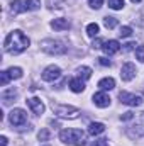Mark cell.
I'll list each match as a JSON object with an SVG mask.
<instances>
[{"mask_svg":"<svg viewBox=\"0 0 144 146\" xmlns=\"http://www.w3.org/2000/svg\"><path fill=\"white\" fill-rule=\"evenodd\" d=\"M29 44H31L29 37L26 36L22 31H19V29L12 31L3 41V48H5V51L9 54H20L24 49L29 48Z\"/></svg>","mask_w":144,"mask_h":146,"instance_id":"cell-1","label":"cell"},{"mask_svg":"<svg viewBox=\"0 0 144 146\" xmlns=\"http://www.w3.org/2000/svg\"><path fill=\"white\" fill-rule=\"evenodd\" d=\"M59 139L63 143H68L73 146H83L87 143L85 139V133L81 129H65L59 133Z\"/></svg>","mask_w":144,"mask_h":146,"instance_id":"cell-2","label":"cell"},{"mask_svg":"<svg viewBox=\"0 0 144 146\" xmlns=\"http://www.w3.org/2000/svg\"><path fill=\"white\" fill-rule=\"evenodd\" d=\"M41 49L49 53V54H63L66 53V46L61 42V41H54V39H46L41 42Z\"/></svg>","mask_w":144,"mask_h":146,"instance_id":"cell-3","label":"cell"},{"mask_svg":"<svg viewBox=\"0 0 144 146\" xmlns=\"http://www.w3.org/2000/svg\"><path fill=\"white\" fill-rule=\"evenodd\" d=\"M119 99H120L122 104L131 106V107H137V106L143 104V99H141L139 95H136V94H129V92H120V94H119Z\"/></svg>","mask_w":144,"mask_h":146,"instance_id":"cell-4","label":"cell"},{"mask_svg":"<svg viewBox=\"0 0 144 146\" xmlns=\"http://www.w3.org/2000/svg\"><path fill=\"white\" fill-rule=\"evenodd\" d=\"M54 112H56V115L65 117V119H75L80 114V110L76 109V107H71V106H58L54 109Z\"/></svg>","mask_w":144,"mask_h":146,"instance_id":"cell-5","label":"cell"},{"mask_svg":"<svg viewBox=\"0 0 144 146\" xmlns=\"http://www.w3.org/2000/svg\"><path fill=\"white\" fill-rule=\"evenodd\" d=\"M9 119L14 126H24L27 122V114L22 109H12L9 114Z\"/></svg>","mask_w":144,"mask_h":146,"instance_id":"cell-6","label":"cell"},{"mask_svg":"<svg viewBox=\"0 0 144 146\" xmlns=\"http://www.w3.org/2000/svg\"><path fill=\"white\" fill-rule=\"evenodd\" d=\"M59 76H61V70H59V66H56V65H51V66H48V68L42 72V80H44V82H56Z\"/></svg>","mask_w":144,"mask_h":146,"instance_id":"cell-7","label":"cell"},{"mask_svg":"<svg viewBox=\"0 0 144 146\" xmlns=\"http://www.w3.org/2000/svg\"><path fill=\"white\" fill-rule=\"evenodd\" d=\"M134 76H136V66H134V63H124L122 68H120V78L124 82H131Z\"/></svg>","mask_w":144,"mask_h":146,"instance_id":"cell-8","label":"cell"},{"mask_svg":"<svg viewBox=\"0 0 144 146\" xmlns=\"http://www.w3.org/2000/svg\"><path fill=\"white\" fill-rule=\"evenodd\" d=\"M93 104L97 106V107H108L110 106V97H108L107 94L102 90V92H97L95 95H93Z\"/></svg>","mask_w":144,"mask_h":146,"instance_id":"cell-9","label":"cell"},{"mask_svg":"<svg viewBox=\"0 0 144 146\" xmlns=\"http://www.w3.org/2000/svg\"><path fill=\"white\" fill-rule=\"evenodd\" d=\"M102 49H104V53H105V54H115V53L120 49V44H119V41L110 39V41H105V42H104Z\"/></svg>","mask_w":144,"mask_h":146,"instance_id":"cell-10","label":"cell"},{"mask_svg":"<svg viewBox=\"0 0 144 146\" xmlns=\"http://www.w3.org/2000/svg\"><path fill=\"white\" fill-rule=\"evenodd\" d=\"M27 106L31 107V110L37 114V115H41L42 112H44V104L41 102V99H37V97H32V99H29L27 100Z\"/></svg>","mask_w":144,"mask_h":146,"instance_id":"cell-11","label":"cell"},{"mask_svg":"<svg viewBox=\"0 0 144 146\" xmlns=\"http://www.w3.org/2000/svg\"><path fill=\"white\" fill-rule=\"evenodd\" d=\"M51 27L54 31H66V29H70V21L68 19H54L51 22Z\"/></svg>","mask_w":144,"mask_h":146,"instance_id":"cell-12","label":"cell"},{"mask_svg":"<svg viewBox=\"0 0 144 146\" xmlns=\"http://www.w3.org/2000/svg\"><path fill=\"white\" fill-rule=\"evenodd\" d=\"M105 131V126L102 124V122H92L90 126H88V134L90 136H98V134H102Z\"/></svg>","mask_w":144,"mask_h":146,"instance_id":"cell-13","label":"cell"},{"mask_svg":"<svg viewBox=\"0 0 144 146\" xmlns=\"http://www.w3.org/2000/svg\"><path fill=\"white\" fill-rule=\"evenodd\" d=\"M10 10H12L14 14H22V12L29 10V9H27V3H24V2H20V0H14V2L10 3Z\"/></svg>","mask_w":144,"mask_h":146,"instance_id":"cell-14","label":"cell"},{"mask_svg":"<svg viewBox=\"0 0 144 146\" xmlns=\"http://www.w3.org/2000/svg\"><path fill=\"white\" fill-rule=\"evenodd\" d=\"M70 88H71V92H75V94H80V92L85 90V82L81 78H73L71 82H70Z\"/></svg>","mask_w":144,"mask_h":146,"instance_id":"cell-15","label":"cell"},{"mask_svg":"<svg viewBox=\"0 0 144 146\" xmlns=\"http://www.w3.org/2000/svg\"><path fill=\"white\" fill-rule=\"evenodd\" d=\"M114 87H115V80L110 78V76L102 78V80L98 82V88H100V90H112Z\"/></svg>","mask_w":144,"mask_h":146,"instance_id":"cell-16","label":"cell"},{"mask_svg":"<svg viewBox=\"0 0 144 146\" xmlns=\"http://www.w3.org/2000/svg\"><path fill=\"white\" fill-rule=\"evenodd\" d=\"M98 31H100V27H98V24H95V22H92V24L87 26V34L90 37L98 36Z\"/></svg>","mask_w":144,"mask_h":146,"instance_id":"cell-17","label":"cell"},{"mask_svg":"<svg viewBox=\"0 0 144 146\" xmlns=\"http://www.w3.org/2000/svg\"><path fill=\"white\" fill-rule=\"evenodd\" d=\"M15 97H17V92H15L14 88L2 92V100H3V102H10V99H15Z\"/></svg>","mask_w":144,"mask_h":146,"instance_id":"cell-18","label":"cell"},{"mask_svg":"<svg viewBox=\"0 0 144 146\" xmlns=\"http://www.w3.org/2000/svg\"><path fill=\"white\" fill-rule=\"evenodd\" d=\"M78 75H80V78L88 80V78L92 76V68H88V66H80V68H78Z\"/></svg>","mask_w":144,"mask_h":146,"instance_id":"cell-19","label":"cell"},{"mask_svg":"<svg viewBox=\"0 0 144 146\" xmlns=\"http://www.w3.org/2000/svg\"><path fill=\"white\" fill-rule=\"evenodd\" d=\"M7 72H9V75H10V80H14V78L17 80V78L22 76V70H20L19 66H12V68H9Z\"/></svg>","mask_w":144,"mask_h":146,"instance_id":"cell-20","label":"cell"},{"mask_svg":"<svg viewBox=\"0 0 144 146\" xmlns=\"http://www.w3.org/2000/svg\"><path fill=\"white\" fill-rule=\"evenodd\" d=\"M104 24H105V27H107V29H114V27L117 26V19H115V17H110V15H107V17L104 19Z\"/></svg>","mask_w":144,"mask_h":146,"instance_id":"cell-21","label":"cell"},{"mask_svg":"<svg viewBox=\"0 0 144 146\" xmlns=\"http://www.w3.org/2000/svg\"><path fill=\"white\" fill-rule=\"evenodd\" d=\"M108 7L114 10H120L124 7V0H108Z\"/></svg>","mask_w":144,"mask_h":146,"instance_id":"cell-22","label":"cell"},{"mask_svg":"<svg viewBox=\"0 0 144 146\" xmlns=\"http://www.w3.org/2000/svg\"><path fill=\"white\" fill-rule=\"evenodd\" d=\"M26 3H27V9L29 10H37L41 7V0H27Z\"/></svg>","mask_w":144,"mask_h":146,"instance_id":"cell-23","label":"cell"},{"mask_svg":"<svg viewBox=\"0 0 144 146\" xmlns=\"http://www.w3.org/2000/svg\"><path fill=\"white\" fill-rule=\"evenodd\" d=\"M9 80H10V75H9V72H7V70L0 73V85H2V87H5V85L9 83Z\"/></svg>","mask_w":144,"mask_h":146,"instance_id":"cell-24","label":"cell"},{"mask_svg":"<svg viewBox=\"0 0 144 146\" xmlns=\"http://www.w3.org/2000/svg\"><path fill=\"white\" fill-rule=\"evenodd\" d=\"M132 34V29L129 27V26H124V27H120V31H119V36L120 37H129Z\"/></svg>","mask_w":144,"mask_h":146,"instance_id":"cell-25","label":"cell"},{"mask_svg":"<svg viewBox=\"0 0 144 146\" xmlns=\"http://www.w3.org/2000/svg\"><path fill=\"white\" fill-rule=\"evenodd\" d=\"M136 60L144 61V46H137L136 48Z\"/></svg>","mask_w":144,"mask_h":146,"instance_id":"cell-26","label":"cell"},{"mask_svg":"<svg viewBox=\"0 0 144 146\" xmlns=\"http://www.w3.org/2000/svg\"><path fill=\"white\" fill-rule=\"evenodd\" d=\"M102 3H104V0H88V5H90L92 9H100Z\"/></svg>","mask_w":144,"mask_h":146,"instance_id":"cell-27","label":"cell"},{"mask_svg":"<svg viewBox=\"0 0 144 146\" xmlns=\"http://www.w3.org/2000/svg\"><path fill=\"white\" fill-rule=\"evenodd\" d=\"M37 138H39L41 141H46V139L49 138V131H48V129H42V131L37 134Z\"/></svg>","mask_w":144,"mask_h":146,"instance_id":"cell-28","label":"cell"},{"mask_svg":"<svg viewBox=\"0 0 144 146\" xmlns=\"http://www.w3.org/2000/svg\"><path fill=\"white\" fill-rule=\"evenodd\" d=\"M90 146H108L107 139H97V141H93Z\"/></svg>","mask_w":144,"mask_h":146,"instance_id":"cell-29","label":"cell"},{"mask_svg":"<svg viewBox=\"0 0 144 146\" xmlns=\"http://www.w3.org/2000/svg\"><path fill=\"white\" fill-rule=\"evenodd\" d=\"M132 117H134V112H131V110H129V112H124L120 119H122V121H129V119H132Z\"/></svg>","mask_w":144,"mask_h":146,"instance_id":"cell-30","label":"cell"},{"mask_svg":"<svg viewBox=\"0 0 144 146\" xmlns=\"http://www.w3.org/2000/svg\"><path fill=\"white\" fill-rule=\"evenodd\" d=\"M104 42H105V41H102V39H97V41H93V48H95V49H100Z\"/></svg>","mask_w":144,"mask_h":146,"instance_id":"cell-31","label":"cell"},{"mask_svg":"<svg viewBox=\"0 0 144 146\" xmlns=\"http://www.w3.org/2000/svg\"><path fill=\"white\" fill-rule=\"evenodd\" d=\"M98 63H100L102 66H110V61H108L107 58H98Z\"/></svg>","mask_w":144,"mask_h":146,"instance_id":"cell-32","label":"cell"},{"mask_svg":"<svg viewBox=\"0 0 144 146\" xmlns=\"http://www.w3.org/2000/svg\"><path fill=\"white\" fill-rule=\"evenodd\" d=\"M134 46H137V44H136V42H127V44H124L126 51H131V49H134Z\"/></svg>","mask_w":144,"mask_h":146,"instance_id":"cell-33","label":"cell"},{"mask_svg":"<svg viewBox=\"0 0 144 146\" xmlns=\"http://www.w3.org/2000/svg\"><path fill=\"white\" fill-rule=\"evenodd\" d=\"M7 143H9V141H7V138H5V136H2V138H0V146H7Z\"/></svg>","mask_w":144,"mask_h":146,"instance_id":"cell-34","label":"cell"},{"mask_svg":"<svg viewBox=\"0 0 144 146\" xmlns=\"http://www.w3.org/2000/svg\"><path fill=\"white\" fill-rule=\"evenodd\" d=\"M131 2H134V3H139V2H141V0H131Z\"/></svg>","mask_w":144,"mask_h":146,"instance_id":"cell-35","label":"cell"}]
</instances>
